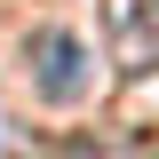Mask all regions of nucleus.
Returning a JSON list of instances; mask_svg holds the SVG:
<instances>
[{"instance_id": "1", "label": "nucleus", "mask_w": 159, "mask_h": 159, "mask_svg": "<svg viewBox=\"0 0 159 159\" xmlns=\"http://www.w3.org/2000/svg\"><path fill=\"white\" fill-rule=\"evenodd\" d=\"M32 88L48 103H80L88 96V48H80V32H64V24H48V32H32Z\"/></svg>"}, {"instance_id": "2", "label": "nucleus", "mask_w": 159, "mask_h": 159, "mask_svg": "<svg viewBox=\"0 0 159 159\" xmlns=\"http://www.w3.org/2000/svg\"><path fill=\"white\" fill-rule=\"evenodd\" d=\"M103 32H111L119 80H151L159 72V0H111L103 8Z\"/></svg>"}]
</instances>
